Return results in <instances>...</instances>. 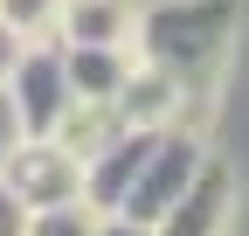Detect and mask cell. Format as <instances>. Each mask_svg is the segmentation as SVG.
Segmentation results:
<instances>
[{
  "instance_id": "1",
  "label": "cell",
  "mask_w": 249,
  "mask_h": 236,
  "mask_svg": "<svg viewBox=\"0 0 249 236\" xmlns=\"http://www.w3.org/2000/svg\"><path fill=\"white\" fill-rule=\"evenodd\" d=\"M235 49V0H152L139 7L132 56L166 70L187 98H208Z\"/></svg>"
},
{
  "instance_id": "2",
  "label": "cell",
  "mask_w": 249,
  "mask_h": 236,
  "mask_svg": "<svg viewBox=\"0 0 249 236\" xmlns=\"http://www.w3.org/2000/svg\"><path fill=\"white\" fill-rule=\"evenodd\" d=\"M201 160H208L201 132H194V125H166L160 139H152V153H145V167H139V181H132V195H124L118 216H132V222L152 229V222L187 195V181L201 174Z\"/></svg>"
},
{
  "instance_id": "3",
  "label": "cell",
  "mask_w": 249,
  "mask_h": 236,
  "mask_svg": "<svg viewBox=\"0 0 249 236\" xmlns=\"http://www.w3.org/2000/svg\"><path fill=\"white\" fill-rule=\"evenodd\" d=\"M7 91H14V104H21L28 139H55V125H62L70 104H76V83H70V56H62V42H28L21 70L7 77Z\"/></svg>"
},
{
  "instance_id": "4",
  "label": "cell",
  "mask_w": 249,
  "mask_h": 236,
  "mask_svg": "<svg viewBox=\"0 0 249 236\" xmlns=\"http://www.w3.org/2000/svg\"><path fill=\"white\" fill-rule=\"evenodd\" d=\"M0 174H7V188L28 201V216L35 209H62V201H83V160L62 139H21V153Z\"/></svg>"
},
{
  "instance_id": "5",
  "label": "cell",
  "mask_w": 249,
  "mask_h": 236,
  "mask_svg": "<svg viewBox=\"0 0 249 236\" xmlns=\"http://www.w3.org/2000/svg\"><path fill=\"white\" fill-rule=\"evenodd\" d=\"M229 222H235V174H229V160L208 153L201 174L187 181V195L152 222V236H229Z\"/></svg>"
},
{
  "instance_id": "6",
  "label": "cell",
  "mask_w": 249,
  "mask_h": 236,
  "mask_svg": "<svg viewBox=\"0 0 249 236\" xmlns=\"http://www.w3.org/2000/svg\"><path fill=\"white\" fill-rule=\"evenodd\" d=\"M132 28H139L132 0H62L55 42H70V49H132Z\"/></svg>"
},
{
  "instance_id": "7",
  "label": "cell",
  "mask_w": 249,
  "mask_h": 236,
  "mask_svg": "<svg viewBox=\"0 0 249 236\" xmlns=\"http://www.w3.org/2000/svg\"><path fill=\"white\" fill-rule=\"evenodd\" d=\"M187 104H194V98H187L166 70H152V63H139L132 83L118 91V118H124V125H152V132H160V125H187Z\"/></svg>"
},
{
  "instance_id": "8",
  "label": "cell",
  "mask_w": 249,
  "mask_h": 236,
  "mask_svg": "<svg viewBox=\"0 0 249 236\" xmlns=\"http://www.w3.org/2000/svg\"><path fill=\"white\" fill-rule=\"evenodd\" d=\"M62 56H70L76 98H90V104H118V91H124L132 70H139L132 49H70V42H62Z\"/></svg>"
},
{
  "instance_id": "9",
  "label": "cell",
  "mask_w": 249,
  "mask_h": 236,
  "mask_svg": "<svg viewBox=\"0 0 249 236\" xmlns=\"http://www.w3.org/2000/svg\"><path fill=\"white\" fill-rule=\"evenodd\" d=\"M124 132V118H118V104H90V98H76L70 104V118L55 125V139L70 146L76 160H90V153H104V146Z\"/></svg>"
},
{
  "instance_id": "10",
  "label": "cell",
  "mask_w": 249,
  "mask_h": 236,
  "mask_svg": "<svg viewBox=\"0 0 249 236\" xmlns=\"http://www.w3.org/2000/svg\"><path fill=\"white\" fill-rule=\"evenodd\" d=\"M0 21L21 28L28 42H55V28H62V0H0Z\"/></svg>"
},
{
  "instance_id": "11",
  "label": "cell",
  "mask_w": 249,
  "mask_h": 236,
  "mask_svg": "<svg viewBox=\"0 0 249 236\" xmlns=\"http://www.w3.org/2000/svg\"><path fill=\"white\" fill-rule=\"evenodd\" d=\"M97 209L90 201H62V209H35L28 216V236H97Z\"/></svg>"
},
{
  "instance_id": "12",
  "label": "cell",
  "mask_w": 249,
  "mask_h": 236,
  "mask_svg": "<svg viewBox=\"0 0 249 236\" xmlns=\"http://www.w3.org/2000/svg\"><path fill=\"white\" fill-rule=\"evenodd\" d=\"M21 139H28V125H21V104H14V91H7V83H0V167L21 153Z\"/></svg>"
},
{
  "instance_id": "13",
  "label": "cell",
  "mask_w": 249,
  "mask_h": 236,
  "mask_svg": "<svg viewBox=\"0 0 249 236\" xmlns=\"http://www.w3.org/2000/svg\"><path fill=\"white\" fill-rule=\"evenodd\" d=\"M0 236H28V201L7 188V174H0Z\"/></svg>"
},
{
  "instance_id": "14",
  "label": "cell",
  "mask_w": 249,
  "mask_h": 236,
  "mask_svg": "<svg viewBox=\"0 0 249 236\" xmlns=\"http://www.w3.org/2000/svg\"><path fill=\"white\" fill-rule=\"evenodd\" d=\"M21 56H28V35H21V28H7V21H0V83H7V77L21 70Z\"/></svg>"
},
{
  "instance_id": "15",
  "label": "cell",
  "mask_w": 249,
  "mask_h": 236,
  "mask_svg": "<svg viewBox=\"0 0 249 236\" xmlns=\"http://www.w3.org/2000/svg\"><path fill=\"white\" fill-rule=\"evenodd\" d=\"M97 236H152V229H145V222H132V216H104V222H97Z\"/></svg>"
},
{
  "instance_id": "16",
  "label": "cell",
  "mask_w": 249,
  "mask_h": 236,
  "mask_svg": "<svg viewBox=\"0 0 249 236\" xmlns=\"http://www.w3.org/2000/svg\"><path fill=\"white\" fill-rule=\"evenodd\" d=\"M132 7H152V0H132Z\"/></svg>"
}]
</instances>
